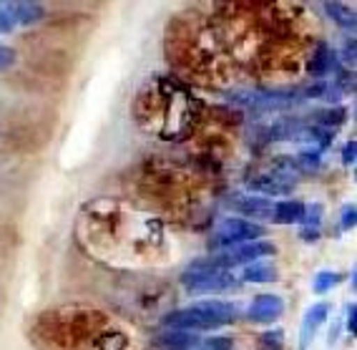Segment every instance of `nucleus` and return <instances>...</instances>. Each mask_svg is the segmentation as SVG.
<instances>
[{"label": "nucleus", "instance_id": "f257e3e1", "mask_svg": "<svg viewBox=\"0 0 357 350\" xmlns=\"http://www.w3.org/2000/svg\"><path fill=\"white\" fill-rule=\"evenodd\" d=\"M236 318V307L231 302H224V300H204V302H197V305L181 307V310L169 312L164 318L166 328H174V330H217L224 325L234 323Z\"/></svg>", "mask_w": 357, "mask_h": 350}, {"label": "nucleus", "instance_id": "f03ea898", "mask_svg": "<svg viewBox=\"0 0 357 350\" xmlns=\"http://www.w3.org/2000/svg\"><path fill=\"white\" fill-rule=\"evenodd\" d=\"M181 285L194 295H222L234 290L239 282L227 270H211L204 268L202 262H194L192 268L184 272V277H181Z\"/></svg>", "mask_w": 357, "mask_h": 350}, {"label": "nucleus", "instance_id": "7ed1b4c3", "mask_svg": "<svg viewBox=\"0 0 357 350\" xmlns=\"http://www.w3.org/2000/svg\"><path fill=\"white\" fill-rule=\"evenodd\" d=\"M277 247L272 242H261V240H255V242H244V245H236V247H227L222 255L217 257H206V260H199L204 268L211 270H227L229 272L231 268H247L252 262H257L259 257H269L275 255Z\"/></svg>", "mask_w": 357, "mask_h": 350}, {"label": "nucleus", "instance_id": "20e7f679", "mask_svg": "<svg viewBox=\"0 0 357 350\" xmlns=\"http://www.w3.org/2000/svg\"><path fill=\"white\" fill-rule=\"evenodd\" d=\"M261 235H264V227H261V224L231 217V219H224L217 227L211 245H214V247H236V245H244V242H255L257 237H261Z\"/></svg>", "mask_w": 357, "mask_h": 350}, {"label": "nucleus", "instance_id": "39448f33", "mask_svg": "<svg viewBox=\"0 0 357 350\" xmlns=\"http://www.w3.org/2000/svg\"><path fill=\"white\" fill-rule=\"evenodd\" d=\"M297 182V177H292L289 172H277V174H261V177L247 179V187L252 191H259V194H269V197H277V194H284L289 191Z\"/></svg>", "mask_w": 357, "mask_h": 350}, {"label": "nucleus", "instance_id": "423d86ee", "mask_svg": "<svg viewBox=\"0 0 357 350\" xmlns=\"http://www.w3.org/2000/svg\"><path fill=\"white\" fill-rule=\"evenodd\" d=\"M284 312V300L280 295H257V300L249 305L247 318L252 323H275Z\"/></svg>", "mask_w": 357, "mask_h": 350}, {"label": "nucleus", "instance_id": "0eeeda50", "mask_svg": "<svg viewBox=\"0 0 357 350\" xmlns=\"http://www.w3.org/2000/svg\"><path fill=\"white\" fill-rule=\"evenodd\" d=\"M199 340H202V337H199L197 333L174 330V328L153 335V345L159 350H194L199 345Z\"/></svg>", "mask_w": 357, "mask_h": 350}, {"label": "nucleus", "instance_id": "6e6552de", "mask_svg": "<svg viewBox=\"0 0 357 350\" xmlns=\"http://www.w3.org/2000/svg\"><path fill=\"white\" fill-rule=\"evenodd\" d=\"M327 315H330V305L327 302H317V305H312L305 312V320H302L300 328V350H307V345L312 343L314 333L327 320Z\"/></svg>", "mask_w": 357, "mask_h": 350}, {"label": "nucleus", "instance_id": "1a4fd4ad", "mask_svg": "<svg viewBox=\"0 0 357 350\" xmlns=\"http://www.w3.org/2000/svg\"><path fill=\"white\" fill-rule=\"evenodd\" d=\"M231 207L239 214L257 217V219H272V212H275V202L267 197H236L231 199Z\"/></svg>", "mask_w": 357, "mask_h": 350}, {"label": "nucleus", "instance_id": "9d476101", "mask_svg": "<svg viewBox=\"0 0 357 350\" xmlns=\"http://www.w3.org/2000/svg\"><path fill=\"white\" fill-rule=\"evenodd\" d=\"M305 217V204L297 199H284V202H275V212H272V222L277 224H297Z\"/></svg>", "mask_w": 357, "mask_h": 350}, {"label": "nucleus", "instance_id": "9b49d317", "mask_svg": "<svg viewBox=\"0 0 357 350\" xmlns=\"http://www.w3.org/2000/svg\"><path fill=\"white\" fill-rule=\"evenodd\" d=\"M332 68H335V53H332V48L327 43H319L312 61L307 66V71H310V76H314V78H325Z\"/></svg>", "mask_w": 357, "mask_h": 350}, {"label": "nucleus", "instance_id": "f8f14e48", "mask_svg": "<svg viewBox=\"0 0 357 350\" xmlns=\"http://www.w3.org/2000/svg\"><path fill=\"white\" fill-rule=\"evenodd\" d=\"M10 13H13L15 23H23V26H33L43 20L45 10L38 3H10Z\"/></svg>", "mask_w": 357, "mask_h": 350}, {"label": "nucleus", "instance_id": "ddd939ff", "mask_svg": "<svg viewBox=\"0 0 357 350\" xmlns=\"http://www.w3.org/2000/svg\"><path fill=\"white\" fill-rule=\"evenodd\" d=\"M242 277L247 282H272V280H277V268L275 265H269V262H261V265L252 262V265L244 268Z\"/></svg>", "mask_w": 357, "mask_h": 350}, {"label": "nucleus", "instance_id": "4468645a", "mask_svg": "<svg viewBox=\"0 0 357 350\" xmlns=\"http://www.w3.org/2000/svg\"><path fill=\"white\" fill-rule=\"evenodd\" d=\"M325 10L337 26L344 28V31H355V13H352L350 8L340 6V3H327Z\"/></svg>", "mask_w": 357, "mask_h": 350}, {"label": "nucleus", "instance_id": "2eb2a0df", "mask_svg": "<svg viewBox=\"0 0 357 350\" xmlns=\"http://www.w3.org/2000/svg\"><path fill=\"white\" fill-rule=\"evenodd\" d=\"M340 282H342V275L340 272H319L317 277H314L312 287L317 295H325V293H330L335 285H340Z\"/></svg>", "mask_w": 357, "mask_h": 350}, {"label": "nucleus", "instance_id": "dca6fc26", "mask_svg": "<svg viewBox=\"0 0 357 350\" xmlns=\"http://www.w3.org/2000/svg\"><path fill=\"white\" fill-rule=\"evenodd\" d=\"M284 348V333L267 330L259 335V350H282Z\"/></svg>", "mask_w": 357, "mask_h": 350}, {"label": "nucleus", "instance_id": "f3484780", "mask_svg": "<svg viewBox=\"0 0 357 350\" xmlns=\"http://www.w3.org/2000/svg\"><path fill=\"white\" fill-rule=\"evenodd\" d=\"M234 348V340L227 335H214L206 337V340H199V345L194 350H231Z\"/></svg>", "mask_w": 357, "mask_h": 350}, {"label": "nucleus", "instance_id": "a211bd4d", "mask_svg": "<svg viewBox=\"0 0 357 350\" xmlns=\"http://www.w3.org/2000/svg\"><path fill=\"white\" fill-rule=\"evenodd\" d=\"M344 116H347L344 108H327V111H319L317 114V122L325 124V126H340L344 122Z\"/></svg>", "mask_w": 357, "mask_h": 350}, {"label": "nucleus", "instance_id": "6ab92c4d", "mask_svg": "<svg viewBox=\"0 0 357 350\" xmlns=\"http://www.w3.org/2000/svg\"><path fill=\"white\" fill-rule=\"evenodd\" d=\"M319 149H312V152H302L300 154V164H302V169H317L319 166V161H322V156H319Z\"/></svg>", "mask_w": 357, "mask_h": 350}, {"label": "nucleus", "instance_id": "aec40b11", "mask_svg": "<svg viewBox=\"0 0 357 350\" xmlns=\"http://www.w3.org/2000/svg\"><path fill=\"white\" fill-rule=\"evenodd\" d=\"M15 61H18V56H15L13 48H8V45L0 43V71H8V68H13Z\"/></svg>", "mask_w": 357, "mask_h": 350}, {"label": "nucleus", "instance_id": "412c9836", "mask_svg": "<svg viewBox=\"0 0 357 350\" xmlns=\"http://www.w3.org/2000/svg\"><path fill=\"white\" fill-rule=\"evenodd\" d=\"M15 28V18L10 13V6H0V33H10Z\"/></svg>", "mask_w": 357, "mask_h": 350}, {"label": "nucleus", "instance_id": "4be33fe9", "mask_svg": "<svg viewBox=\"0 0 357 350\" xmlns=\"http://www.w3.org/2000/svg\"><path fill=\"white\" fill-rule=\"evenodd\" d=\"M319 217H322V207H319V204H312V207H305V217H302V222H305L307 227H310V224L317 227Z\"/></svg>", "mask_w": 357, "mask_h": 350}, {"label": "nucleus", "instance_id": "5701e85b", "mask_svg": "<svg viewBox=\"0 0 357 350\" xmlns=\"http://www.w3.org/2000/svg\"><path fill=\"white\" fill-rule=\"evenodd\" d=\"M355 154H357V141L352 139V141H347L344 144V149H342V161L344 164H355Z\"/></svg>", "mask_w": 357, "mask_h": 350}, {"label": "nucleus", "instance_id": "b1692460", "mask_svg": "<svg viewBox=\"0 0 357 350\" xmlns=\"http://www.w3.org/2000/svg\"><path fill=\"white\" fill-rule=\"evenodd\" d=\"M355 227V207L347 204L342 210V229H352Z\"/></svg>", "mask_w": 357, "mask_h": 350}, {"label": "nucleus", "instance_id": "393cba45", "mask_svg": "<svg viewBox=\"0 0 357 350\" xmlns=\"http://www.w3.org/2000/svg\"><path fill=\"white\" fill-rule=\"evenodd\" d=\"M344 325H347L350 335H355V330H357V307H355V302L347 307V320H344Z\"/></svg>", "mask_w": 357, "mask_h": 350}, {"label": "nucleus", "instance_id": "a878e982", "mask_svg": "<svg viewBox=\"0 0 357 350\" xmlns=\"http://www.w3.org/2000/svg\"><path fill=\"white\" fill-rule=\"evenodd\" d=\"M317 237H319L317 227H305V229H302V240H305V242H314Z\"/></svg>", "mask_w": 357, "mask_h": 350}]
</instances>
